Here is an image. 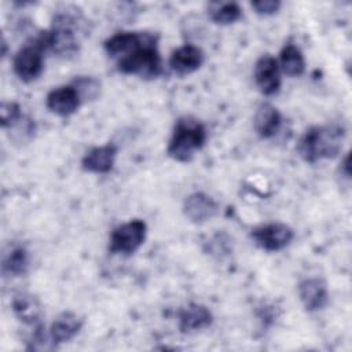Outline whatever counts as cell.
Listing matches in <instances>:
<instances>
[{
    "mask_svg": "<svg viewBox=\"0 0 352 352\" xmlns=\"http://www.w3.org/2000/svg\"><path fill=\"white\" fill-rule=\"evenodd\" d=\"M117 69L124 74H133L140 78L158 77L162 72V60L157 48V37L147 32L136 48L117 60Z\"/></svg>",
    "mask_w": 352,
    "mask_h": 352,
    "instance_id": "obj_3",
    "label": "cell"
},
{
    "mask_svg": "<svg viewBox=\"0 0 352 352\" xmlns=\"http://www.w3.org/2000/svg\"><path fill=\"white\" fill-rule=\"evenodd\" d=\"M29 270V253L23 246H12L4 252L1 272L4 276H22Z\"/></svg>",
    "mask_w": 352,
    "mask_h": 352,
    "instance_id": "obj_18",
    "label": "cell"
},
{
    "mask_svg": "<svg viewBox=\"0 0 352 352\" xmlns=\"http://www.w3.org/2000/svg\"><path fill=\"white\" fill-rule=\"evenodd\" d=\"M213 322V314L210 309L198 302H190L182 307L177 312L179 330L183 334L195 333L198 330L206 329Z\"/></svg>",
    "mask_w": 352,
    "mask_h": 352,
    "instance_id": "obj_9",
    "label": "cell"
},
{
    "mask_svg": "<svg viewBox=\"0 0 352 352\" xmlns=\"http://www.w3.org/2000/svg\"><path fill=\"white\" fill-rule=\"evenodd\" d=\"M217 202L210 195L202 191L190 194L188 197H186L183 204V212L186 217L195 224H201L213 219L217 214Z\"/></svg>",
    "mask_w": 352,
    "mask_h": 352,
    "instance_id": "obj_10",
    "label": "cell"
},
{
    "mask_svg": "<svg viewBox=\"0 0 352 352\" xmlns=\"http://www.w3.org/2000/svg\"><path fill=\"white\" fill-rule=\"evenodd\" d=\"M147 224L140 219H133L117 226L109 239V252L113 254H132L146 241Z\"/></svg>",
    "mask_w": 352,
    "mask_h": 352,
    "instance_id": "obj_5",
    "label": "cell"
},
{
    "mask_svg": "<svg viewBox=\"0 0 352 352\" xmlns=\"http://www.w3.org/2000/svg\"><path fill=\"white\" fill-rule=\"evenodd\" d=\"M254 82L264 96L275 95L280 88V69L276 58L271 54L261 55L253 69Z\"/></svg>",
    "mask_w": 352,
    "mask_h": 352,
    "instance_id": "obj_7",
    "label": "cell"
},
{
    "mask_svg": "<svg viewBox=\"0 0 352 352\" xmlns=\"http://www.w3.org/2000/svg\"><path fill=\"white\" fill-rule=\"evenodd\" d=\"M23 116L21 106L15 102H3L0 107V117H1V126L3 129L10 128L14 122H16Z\"/></svg>",
    "mask_w": 352,
    "mask_h": 352,
    "instance_id": "obj_23",
    "label": "cell"
},
{
    "mask_svg": "<svg viewBox=\"0 0 352 352\" xmlns=\"http://www.w3.org/2000/svg\"><path fill=\"white\" fill-rule=\"evenodd\" d=\"M72 85L78 92L81 102L95 100L100 95V81L92 76H78L72 81Z\"/></svg>",
    "mask_w": 352,
    "mask_h": 352,
    "instance_id": "obj_21",
    "label": "cell"
},
{
    "mask_svg": "<svg viewBox=\"0 0 352 352\" xmlns=\"http://www.w3.org/2000/svg\"><path fill=\"white\" fill-rule=\"evenodd\" d=\"M12 311L15 316L25 324L30 326L32 329L43 324V307L38 298L30 293H18L14 296L11 302Z\"/></svg>",
    "mask_w": 352,
    "mask_h": 352,
    "instance_id": "obj_14",
    "label": "cell"
},
{
    "mask_svg": "<svg viewBox=\"0 0 352 352\" xmlns=\"http://www.w3.org/2000/svg\"><path fill=\"white\" fill-rule=\"evenodd\" d=\"M204 59L205 56L199 47L184 44L170 54L169 67L177 76H188L202 66Z\"/></svg>",
    "mask_w": 352,
    "mask_h": 352,
    "instance_id": "obj_11",
    "label": "cell"
},
{
    "mask_svg": "<svg viewBox=\"0 0 352 352\" xmlns=\"http://www.w3.org/2000/svg\"><path fill=\"white\" fill-rule=\"evenodd\" d=\"M278 63H279L280 72L289 77H298L305 70L304 55L301 50L292 43H287L283 45L279 54Z\"/></svg>",
    "mask_w": 352,
    "mask_h": 352,
    "instance_id": "obj_19",
    "label": "cell"
},
{
    "mask_svg": "<svg viewBox=\"0 0 352 352\" xmlns=\"http://www.w3.org/2000/svg\"><path fill=\"white\" fill-rule=\"evenodd\" d=\"M208 15L217 25H230L242 16V8L236 3H212Z\"/></svg>",
    "mask_w": 352,
    "mask_h": 352,
    "instance_id": "obj_20",
    "label": "cell"
},
{
    "mask_svg": "<svg viewBox=\"0 0 352 352\" xmlns=\"http://www.w3.org/2000/svg\"><path fill=\"white\" fill-rule=\"evenodd\" d=\"M47 52L41 32L28 40L14 55L12 70L23 82L37 80L44 70V54Z\"/></svg>",
    "mask_w": 352,
    "mask_h": 352,
    "instance_id": "obj_4",
    "label": "cell"
},
{
    "mask_svg": "<svg viewBox=\"0 0 352 352\" xmlns=\"http://www.w3.org/2000/svg\"><path fill=\"white\" fill-rule=\"evenodd\" d=\"M250 235L258 248L267 252H278L290 245L294 231L287 224L276 221L256 227Z\"/></svg>",
    "mask_w": 352,
    "mask_h": 352,
    "instance_id": "obj_6",
    "label": "cell"
},
{
    "mask_svg": "<svg viewBox=\"0 0 352 352\" xmlns=\"http://www.w3.org/2000/svg\"><path fill=\"white\" fill-rule=\"evenodd\" d=\"M206 138V128L201 121L192 117H182L173 126L166 154L177 162H188L204 147Z\"/></svg>",
    "mask_w": 352,
    "mask_h": 352,
    "instance_id": "obj_2",
    "label": "cell"
},
{
    "mask_svg": "<svg viewBox=\"0 0 352 352\" xmlns=\"http://www.w3.org/2000/svg\"><path fill=\"white\" fill-rule=\"evenodd\" d=\"M146 34L147 32H118L104 41V51L109 56L120 59L136 48L144 40Z\"/></svg>",
    "mask_w": 352,
    "mask_h": 352,
    "instance_id": "obj_17",
    "label": "cell"
},
{
    "mask_svg": "<svg viewBox=\"0 0 352 352\" xmlns=\"http://www.w3.org/2000/svg\"><path fill=\"white\" fill-rule=\"evenodd\" d=\"M81 98L72 84L54 88L45 98L47 109L60 117L72 116L81 104Z\"/></svg>",
    "mask_w": 352,
    "mask_h": 352,
    "instance_id": "obj_8",
    "label": "cell"
},
{
    "mask_svg": "<svg viewBox=\"0 0 352 352\" xmlns=\"http://www.w3.org/2000/svg\"><path fill=\"white\" fill-rule=\"evenodd\" d=\"M118 148L113 143L91 148L81 160L84 170L91 173H109L116 162Z\"/></svg>",
    "mask_w": 352,
    "mask_h": 352,
    "instance_id": "obj_13",
    "label": "cell"
},
{
    "mask_svg": "<svg viewBox=\"0 0 352 352\" xmlns=\"http://www.w3.org/2000/svg\"><path fill=\"white\" fill-rule=\"evenodd\" d=\"M345 129L340 125H315L301 136L297 150L300 157L309 164L334 158L340 154Z\"/></svg>",
    "mask_w": 352,
    "mask_h": 352,
    "instance_id": "obj_1",
    "label": "cell"
},
{
    "mask_svg": "<svg viewBox=\"0 0 352 352\" xmlns=\"http://www.w3.org/2000/svg\"><path fill=\"white\" fill-rule=\"evenodd\" d=\"M250 6L258 15H272L279 11L282 3L278 0H257L252 1Z\"/></svg>",
    "mask_w": 352,
    "mask_h": 352,
    "instance_id": "obj_24",
    "label": "cell"
},
{
    "mask_svg": "<svg viewBox=\"0 0 352 352\" xmlns=\"http://www.w3.org/2000/svg\"><path fill=\"white\" fill-rule=\"evenodd\" d=\"M298 296L308 312L323 309L329 302L327 285L322 278H307L298 283Z\"/></svg>",
    "mask_w": 352,
    "mask_h": 352,
    "instance_id": "obj_12",
    "label": "cell"
},
{
    "mask_svg": "<svg viewBox=\"0 0 352 352\" xmlns=\"http://www.w3.org/2000/svg\"><path fill=\"white\" fill-rule=\"evenodd\" d=\"M282 116L279 110L271 103H261L254 114L253 126L261 139H271L280 128Z\"/></svg>",
    "mask_w": 352,
    "mask_h": 352,
    "instance_id": "obj_16",
    "label": "cell"
},
{
    "mask_svg": "<svg viewBox=\"0 0 352 352\" xmlns=\"http://www.w3.org/2000/svg\"><path fill=\"white\" fill-rule=\"evenodd\" d=\"M10 138L16 143L29 142L36 131L34 121L26 116H22L16 122H14L10 128H7Z\"/></svg>",
    "mask_w": 352,
    "mask_h": 352,
    "instance_id": "obj_22",
    "label": "cell"
},
{
    "mask_svg": "<svg viewBox=\"0 0 352 352\" xmlns=\"http://www.w3.org/2000/svg\"><path fill=\"white\" fill-rule=\"evenodd\" d=\"M84 326V320L74 312H62L51 323L48 334L54 345L69 342L73 340Z\"/></svg>",
    "mask_w": 352,
    "mask_h": 352,
    "instance_id": "obj_15",
    "label": "cell"
}]
</instances>
